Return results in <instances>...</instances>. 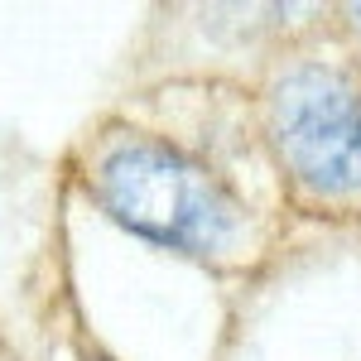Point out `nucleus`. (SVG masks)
Listing matches in <instances>:
<instances>
[{
    "instance_id": "1",
    "label": "nucleus",
    "mask_w": 361,
    "mask_h": 361,
    "mask_svg": "<svg viewBox=\"0 0 361 361\" xmlns=\"http://www.w3.org/2000/svg\"><path fill=\"white\" fill-rule=\"evenodd\" d=\"M97 193L121 226L159 246L207 255L236 236V202L226 188L154 140L111 145L97 164Z\"/></svg>"
},
{
    "instance_id": "2",
    "label": "nucleus",
    "mask_w": 361,
    "mask_h": 361,
    "mask_svg": "<svg viewBox=\"0 0 361 361\" xmlns=\"http://www.w3.org/2000/svg\"><path fill=\"white\" fill-rule=\"evenodd\" d=\"M284 164L318 193L361 188V92L333 68H294L270 106Z\"/></svg>"
},
{
    "instance_id": "3",
    "label": "nucleus",
    "mask_w": 361,
    "mask_h": 361,
    "mask_svg": "<svg viewBox=\"0 0 361 361\" xmlns=\"http://www.w3.org/2000/svg\"><path fill=\"white\" fill-rule=\"evenodd\" d=\"M357 20H361V5H357Z\"/></svg>"
}]
</instances>
